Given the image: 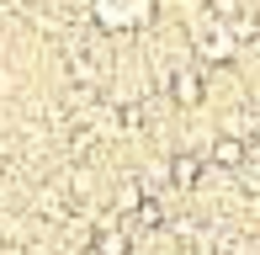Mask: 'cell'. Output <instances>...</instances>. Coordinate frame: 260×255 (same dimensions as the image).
Listing matches in <instances>:
<instances>
[{
	"instance_id": "6da1fadb",
	"label": "cell",
	"mask_w": 260,
	"mask_h": 255,
	"mask_svg": "<svg viewBox=\"0 0 260 255\" xmlns=\"http://www.w3.org/2000/svg\"><path fill=\"white\" fill-rule=\"evenodd\" d=\"M90 16L101 32H138L154 16V0H90Z\"/></svg>"
},
{
	"instance_id": "7a4b0ae2",
	"label": "cell",
	"mask_w": 260,
	"mask_h": 255,
	"mask_svg": "<svg viewBox=\"0 0 260 255\" xmlns=\"http://www.w3.org/2000/svg\"><path fill=\"white\" fill-rule=\"evenodd\" d=\"M191 48L202 53L207 64H229L234 53H239V43H234V32L223 27V21H202V27L191 32Z\"/></svg>"
},
{
	"instance_id": "3957f363",
	"label": "cell",
	"mask_w": 260,
	"mask_h": 255,
	"mask_svg": "<svg viewBox=\"0 0 260 255\" xmlns=\"http://www.w3.org/2000/svg\"><path fill=\"white\" fill-rule=\"evenodd\" d=\"M90 255H133V239H127V229H117L112 213H106L96 224V234H90Z\"/></svg>"
},
{
	"instance_id": "277c9868",
	"label": "cell",
	"mask_w": 260,
	"mask_h": 255,
	"mask_svg": "<svg viewBox=\"0 0 260 255\" xmlns=\"http://www.w3.org/2000/svg\"><path fill=\"white\" fill-rule=\"evenodd\" d=\"M165 90H170L175 107H197V101L207 96V85H202L197 69H170V75H165Z\"/></svg>"
},
{
	"instance_id": "5b68a950",
	"label": "cell",
	"mask_w": 260,
	"mask_h": 255,
	"mask_svg": "<svg viewBox=\"0 0 260 255\" xmlns=\"http://www.w3.org/2000/svg\"><path fill=\"white\" fill-rule=\"evenodd\" d=\"M202 170H207V160L202 154H191V149H181V154H170V186H181V192H191L197 181H202Z\"/></svg>"
},
{
	"instance_id": "8992f818",
	"label": "cell",
	"mask_w": 260,
	"mask_h": 255,
	"mask_svg": "<svg viewBox=\"0 0 260 255\" xmlns=\"http://www.w3.org/2000/svg\"><path fill=\"white\" fill-rule=\"evenodd\" d=\"M244 160H250V144H244V138H218V144L207 149V165H218V170H239Z\"/></svg>"
},
{
	"instance_id": "52a82bcc",
	"label": "cell",
	"mask_w": 260,
	"mask_h": 255,
	"mask_svg": "<svg viewBox=\"0 0 260 255\" xmlns=\"http://www.w3.org/2000/svg\"><path fill=\"white\" fill-rule=\"evenodd\" d=\"M144 186H138V181H122V186H117L112 192V218H117V224H122V218H133L138 213V202H144Z\"/></svg>"
},
{
	"instance_id": "ba28073f",
	"label": "cell",
	"mask_w": 260,
	"mask_h": 255,
	"mask_svg": "<svg viewBox=\"0 0 260 255\" xmlns=\"http://www.w3.org/2000/svg\"><path fill=\"white\" fill-rule=\"evenodd\" d=\"M244 11H250L244 0H207V16H212V21H223V27H229V21H239Z\"/></svg>"
},
{
	"instance_id": "9c48e42d",
	"label": "cell",
	"mask_w": 260,
	"mask_h": 255,
	"mask_svg": "<svg viewBox=\"0 0 260 255\" xmlns=\"http://www.w3.org/2000/svg\"><path fill=\"white\" fill-rule=\"evenodd\" d=\"M234 176H239V186L250 192V197H260V154H255V160H244V165L234 170Z\"/></svg>"
},
{
	"instance_id": "30bf717a",
	"label": "cell",
	"mask_w": 260,
	"mask_h": 255,
	"mask_svg": "<svg viewBox=\"0 0 260 255\" xmlns=\"http://www.w3.org/2000/svg\"><path fill=\"white\" fill-rule=\"evenodd\" d=\"M133 218H138V224H144V229H159V224H165V207L154 202V197H144V202H138V213H133Z\"/></svg>"
},
{
	"instance_id": "8fae6325",
	"label": "cell",
	"mask_w": 260,
	"mask_h": 255,
	"mask_svg": "<svg viewBox=\"0 0 260 255\" xmlns=\"http://www.w3.org/2000/svg\"><path fill=\"white\" fill-rule=\"evenodd\" d=\"M90 186H96L90 170H69V197H90Z\"/></svg>"
},
{
	"instance_id": "7c38bea8",
	"label": "cell",
	"mask_w": 260,
	"mask_h": 255,
	"mask_svg": "<svg viewBox=\"0 0 260 255\" xmlns=\"http://www.w3.org/2000/svg\"><path fill=\"white\" fill-rule=\"evenodd\" d=\"M250 149H255V154H260V122H255V133H250Z\"/></svg>"
}]
</instances>
